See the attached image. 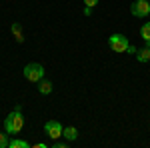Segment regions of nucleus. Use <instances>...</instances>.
I'll use <instances>...</instances> for the list:
<instances>
[{
    "label": "nucleus",
    "mask_w": 150,
    "mask_h": 148,
    "mask_svg": "<svg viewBox=\"0 0 150 148\" xmlns=\"http://www.w3.org/2000/svg\"><path fill=\"white\" fill-rule=\"evenodd\" d=\"M24 126V116L20 112V108H14V112H10L4 120V128L8 134H18Z\"/></svg>",
    "instance_id": "1"
},
{
    "label": "nucleus",
    "mask_w": 150,
    "mask_h": 148,
    "mask_svg": "<svg viewBox=\"0 0 150 148\" xmlns=\"http://www.w3.org/2000/svg\"><path fill=\"white\" fill-rule=\"evenodd\" d=\"M24 78L30 80V82H40V80L44 78V68H42V64H38V62H30V64H26L22 70Z\"/></svg>",
    "instance_id": "2"
},
{
    "label": "nucleus",
    "mask_w": 150,
    "mask_h": 148,
    "mask_svg": "<svg viewBox=\"0 0 150 148\" xmlns=\"http://www.w3.org/2000/svg\"><path fill=\"white\" fill-rule=\"evenodd\" d=\"M108 44H110V48L114 50V52H126V48L130 44H128V38L124 34H112L110 38H108Z\"/></svg>",
    "instance_id": "3"
},
{
    "label": "nucleus",
    "mask_w": 150,
    "mask_h": 148,
    "mask_svg": "<svg viewBox=\"0 0 150 148\" xmlns=\"http://www.w3.org/2000/svg\"><path fill=\"white\" fill-rule=\"evenodd\" d=\"M130 12H132L136 18H146L150 14V2L148 0H134L132 6H130Z\"/></svg>",
    "instance_id": "4"
},
{
    "label": "nucleus",
    "mask_w": 150,
    "mask_h": 148,
    "mask_svg": "<svg viewBox=\"0 0 150 148\" xmlns=\"http://www.w3.org/2000/svg\"><path fill=\"white\" fill-rule=\"evenodd\" d=\"M44 130H46V134L52 138V140H58V138L62 136L64 126L60 124L58 120H50V122H46V124H44Z\"/></svg>",
    "instance_id": "5"
},
{
    "label": "nucleus",
    "mask_w": 150,
    "mask_h": 148,
    "mask_svg": "<svg viewBox=\"0 0 150 148\" xmlns=\"http://www.w3.org/2000/svg\"><path fill=\"white\" fill-rule=\"evenodd\" d=\"M62 136L66 138L68 142H72V140H76V138H78V130H76L74 126H66V128L62 130Z\"/></svg>",
    "instance_id": "6"
},
{
    "label": "nucleus",
    "mask_w": 150,
    "mask_h": 148,
    "mask_svg": "<svg viewBox=\"0 0 150 148\" xmlns=\"http://www.w3.org/2000/svg\"><path fill=\"white\" fill-rule=\"evenodd\" d=\"M38 92H40V94H50V92H52V84H50L48 80H40V84H38Z\"/></svg>",
    "instance_id": "7"
},
{
    "label": "nucleus",
    "mask_w": 150,
    "mask_h": 148,
    "mask_svg": "<svg viewBox=\"0 0 150 148\" xmlns=\"http://www.w3.org/2000/svg\"><path fill=\"white\" fill-rule=\"evenodd\" d=\"M12 32H14L16 42H20V44H22V42H24V36H22V30H20V24H18V22L12 24Z\"/></svg>",
    "instance_id": "8"
},
{
    "label": "nucleus",
    "mask_w": 150,
    "mask_h": 148,
    "mask_svg": "<svg viewBox=\"0 0 150 148\" xmlns=\"http://www.w3.org/2000/svg\"><path fill=\"white\" fill-rule=\"evenodd\" d=\"M136 58H138L140 62H148L150 60V48H142L136 52Z\"/></svg>",
    "instance_id": "9"
},
{
    "label": "nucleus",
    "mask_w": 150,
    "mask_h": 148,
    "mask_svg": "<svg viewBox=\"0 0 150 148\" xmlns=\"http://www.w3.org/2000/svg\"><path fill=\"white\" fill-rule=\"evenodd\" d=\"M28 146H30V144H28L26 140H18V138L8 142V148H28Z\"/></svg>",
    "instance_id": "10"
},
{
    "label": "nucleus",
    "mask_w": 150,
    "mask_h": 148,
    "mask_svg": "<svg viewBox=\"0 0 150 148\" xmlns=\"http://www.w3.org/2000/svg\"><path fill=\"white\" fill-rule=\"evenodd\" d=\"M140 36H142V40L150 42V22H146L142 28H140Z\"/></svg>",
    "instance_id": "11"
},
{
    "label": "nucleus",
    "mask_w": 150,
    "mask_h": 148,
    "mask_svg": "<svg viewBox=\"0 0 150 148\" xmlns=\"http://www.w3.org/2000/svg\"><path fill=\"white\" fill-rule=\"evenodd\" d=\"M8 132H0V148H8Z\"/></svg>",
    "instance_id": "12"
},
{
    "label": "nucleus",
    "mask_w": 150,
    "mask_h": 148,
    "mask_svg": "<svg viewBox=\"0 0 150 148\" xmlns=\"http://www.w3.org/2000/svg\"><path fill=\"white\" fill-rule=\"evenodd\" d=\"M98 4V0H84V6H90V8H94Z\"/></svg>",
    "instance_id": "13"
},
{
    "label": "nucleus",
    "mask_w": 150,
    "mask_h": 148,
    "mask_svg": "<svg viewBox=\"0 0 150 148\" xmlns=\"http://www.w3.org/2000/svg\"><path fill=\"white\" fill-rule=\"evenodd\" d=\"M126 52H130V54H136V52H138V48H136V46H128Z\"/></svg>",
    "instance_id": "14"
},
{
    "label": "nucleus",
    "mask_w": 150,
    "mask_h": 148,
    "mask_svg": "<svg viewBox=\"0 0 150 148\" xmlns=\"http://www.w3.org/2000/svg\"><path fill=\"white\" fill-rule=\"evenodd\" d=\"M54 146H58V148H64V146H66V142H54Z\"/></svg>",
    "instance_id": "15"
},
{
    "label": "nucleus",
    "mask_w": 150,
    "mask_h": 148,
    "mask_svg": "<svg viewBox=\"0 0 150 148\" xmlns=\"http://www.w3.org/2000/svg\"><path fill=\"white\" fill-rule=\"evenodd\" d=\"M148 2H150V0H148Z\"/></svg>",
    "instance_id": "16"
}]
</instances>
